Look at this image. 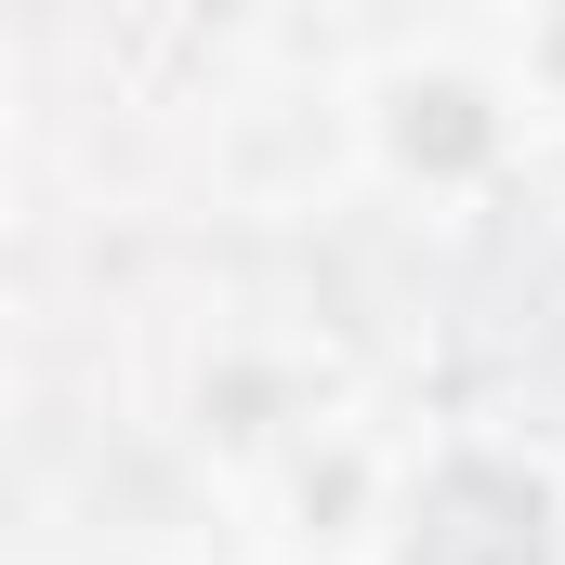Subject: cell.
Wrapping results in <instances>:
<instances>
[{
	"label": "cell",
	"instance_id": "obj_1",
	"mask_svg": "<svg viewBox=\"0 0 565 565\" xmlns=\"http://www.w3.org/2000/svg\"><path fill=\"white\" fill-rule=\"evenodd\" d=\"M395 565H553V500L500 460H447L395 526Z\"/></svg>",
	"mask_w": 565,
	"mask_h": 565
},
{
	"label": "cell",
	"instance_id": "obj_2",
	"mask_svg": "<svg viewBox=\"0 0 565 565\" xmlns=\"http://www.w3.org/2000/svg\"><path fill=\"white\" fill-rule=\"evenodd\" d=\"M395 158H408V171H473V158H487L473 79H408V93H395Z\"/></svg>",
	"mask_w": 565,
	"mask_h": 565
},
{
	"label": "cell",
	"instance_id": "obj_3",
	"mask_svg": "<svg viewBox=\"0 0 565 565\" xmlns=\"http://www.w3.org/2000/svg\"><path fill=\"white\" fill-rule=\"evenodd\" d=\"M540 66H553V79H565V13H553V26H540Z\"/></svg>",
	"mask_w": 565,
	"mask_h": 565
}]
</instances>
